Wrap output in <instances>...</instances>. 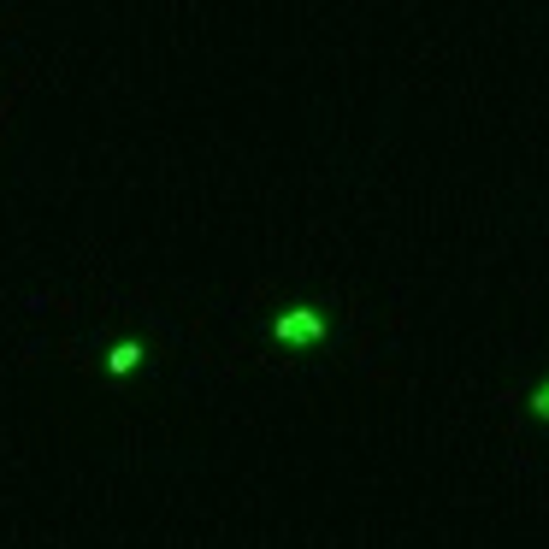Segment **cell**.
I'll return each mask as SVG.
<instances>
[{"label": "cell", "instance_id": "obj_1", "mask_svg": "<svg viewBox=\"0 0 549 549\" xmlns=\"http://www.w3.org/2000/svg\"><path fill=\"white\" fill-rule=\"evenodd\" d=\"M278 343H290V349H307V343H319V331H325V319L313 313V307H290V313H278Z\"/></svg>", "mask_w": 549, "mask_h": 549}, {"label": "cell", "instance_id": "obj_2", "mask_svg": "<svg viewBox=\"0 0 549 549\" xmlns=\"http://www.w3.org/2000/svg\"><path fill=\"white\" fill-rule=\"evenodd\" d=\"M136 361H142V343H119V349L107 355V366H113V372H130Z\"/></svg>", "mask_w": 549, "mask_h": 549}, {"label": "cell", "instance_id": "obj_3", "mask_svg": "<svg viewBox=\"0 0 549 549\" xmlns=\"http://www.w3.org/2000/svg\"><path fill=\"white\" fill-rule=\"evenodd\" d=\"M532 414H538V420H549V384L538 390V396H532Z\"/></svg>", "mask_w": 549, "mask_h": 549}]
</instances>
